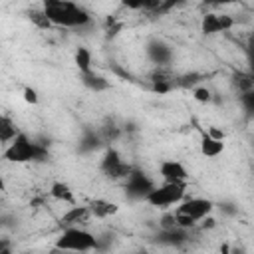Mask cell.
<instances>
[{
    "label": "cell",
    "instance_id": "cell-1",
    "mask_svg": "<svg viewBox=\"0 0 254 254\" xmlns=\"http://www.w3.org/2000/svg\"><path fill=\"white\" fill-rule=\"evenodd\" d=\"M42 8L52 26L83 28L91 22V16L71 0H42Z\"/></svg>",
    "mask_w": 254,
    "mask_h": 254
},
{
    "label": "cell",
    "instance_id": "cell-2",
    "mask_svg": "<svg viewBox=\"0 0 254 254\" xmlns=\"http://www.w3.org/2000/svg\"><path fill=\"white\" fill-rule=\"evenodd\" d=\"M10 163H44L50 159L48 143H38L30 139L26 133L18 131L16 137L8 143L2 155Z\"/></svg>",
    "mask_w": 254,
    "mask_h": 254
},
{
    "label": "cell",
    "instance_id": "cell-3",
    "mask_svg": "<svg viewBox=\"0 0 254 254\" xmlns=\"http://www.w3.org/2000/svg\"><path fill=\"white\" fill-rule=\"evenodd\" d=\"M56 250H73V252L99 250V240L81 226H65L56 240Z\"/></svg>",
    "mask_w": 254,
    "mask_h": 254
},
{
    "label": "cell",
    "instance_id": "cell-4",
    "mask_svg": "<svg viewBox=\"0 0 254 254\" xmlns=\"http://www.w3.org/2000/svg\"><path fill=\"white\" fill-rule=\"evenodd\" d=\"M187 192V183H163L161 187H153L149 194L143 198L155 208H169L185 198Z\"/></svg>",
    "mask_w": 254,
    "mask_h": 254
},
{
    "label": "cell",
    "instance_id": "cell-5",
    "mask_svg": "<svg viewBox=\"0 0 254 254\" xmlns=\"http://www.w3.org/2000/svg\"><path fill=\"white\" fill-rule=\"evenodd\" d=\"M153 187H155V183L137 167H133L131 173L125 177V194L131 200H143Z\"/></svg>",
    "mask_w": 254,
    "mask_h": 254
},
{
    "label": "cell",
    "instance_id": "cell-6",
    "mask_svg": "<svg viewBox=\"0 0 254 254\" xmlns=\"http://www.w3.org/2000/svg\"><path fill=\"white\" fill-rule=\"evenodd\" d=\"M149 87L151 91L163 95L175 89V73L171 65H155V69L149 73Z\"/></svg>",
    "mask_w": 254,
    "mask_h": 254
},
{
    "label": "cell",
    "instance_id": "cell-7",
    "mask_svg": "<svg viewBox=\"0 0 254 254\" xmlns=\"http://www.w3.org/2000/svg\"><path fill=\"white\" fill-rule=\"evenodd\" d=\"M212 208H214L212 200H208V198H200V196H194V198H187V200H183V202L177 206V210H175V212L187 214V216H190L192 220H196V224H198V220H200L202 216L210 214V212H212Z\"/></svg>",
    "mask_w": 254,
    "mask_h": 254
},
{
    "label": "cell",
    "instance_id": "cell-8",
    "mask_svg": "<svg viewBox=\"0 0 254 254\" xmlns=\"http://www.w3.org/2000/svg\"><path fill=\"white\" fill-rule=\"evenodd\" d=\"M234 26V20L228 16V14H214V12H208L202 16V22H200V32L206 34V36H212V34H218V32H226Z\"/></svg>",
    "mask_w": 254,
    "mask_h": 254
},
{
    "label": "cell",
    "instance_id": "cell-9",
    "mask_svg": "<svg viewBox=\"0 0 254 254\" xmlns=\"http://www.w3.org/2000/svg\"><path fill=\"white\" fill-rule=\"evenodd\" d=\"M147 58L155 65H171V62H173V48L169 44H165L163 40L153 38L147 44Z\"/></svg>",
    "mask_w": 254,
    "mask_h": 254
},
{
    "label": "cell",
    "instance_id": "cell-10",
    "mask_svg": "<svg viewBox=\"0 0 254 254\" xmlns=\"http://www.w3.org/2000/svg\"><path fill=\"white\" fill-rule=\"evenodd\" d=\"M89 218H91V212H89L87 204H77V202H75V204H71L69 210H65V212L62 214L60 226H62V228H65V226H81V224H85Z\"/></svg>",
    "mask_w": 254,
    "mask_h": 254
},
{
    "label": "cell",
    "instance_id": "cell-11",
    "mask_svg": "<svg viewBox=\"0 0 254 254\" xmlns=\"http://www.w3.org/2000/svg\"><path fill=\"white\" fill-rule=\"evenodd\" d=\"M159 175L167 183H187V179H189L185 165L179 161H163L159 165Z\"/></svg>",
    "mask_w": 254,
    "mask_h": 254
},
{
    "label": "cell",
    "instance_id": "cell-12",
    "mask_svg": "<svg viewBox=\"0 0 254 254\" xmlns=\"http://www.w3.org/2000/svg\"><path fill=\"white\" fill-rule=\"evenodd\" d=\"M189 238H190V230L179 228V226L161 228V232L157 234V242L167 244V246H183L185 242H189Z\"/></svg>",
    "mask_w": 254,
    "mask_h": 254
},
{
    "label": "cell",
    "instance_id": "cell-13",
    "mask_svg": "<svg viewBox=\"0 0 254 254\" xmlns=\"http://www.w3.org/2000/svg\"><path fill=\"white\" fill-rule=\"evenodd\" d=\"M87 208H89L91 216H95V218H109V216L117 214V210H119V206L115 202L105 200V198H93V200H89L87 202Z\"/></svg>",
    "mask_w": 254,
    "mask_h": 254
},
{
    "label": "cell",
    "instance_id": "cell-14",
    "mask_svg": "<svg viewBox=\"0 0 254 254\" xmlns=\"http://www.w3.org/2000/svg\"><path fill=\"white\" fill-rule=\"evenodd\" d=\"M222 151H224V141L214 139L206 131H202V135H200V153L204 157H218Z\"/></svg>",
    "mask_w": 254,
    "mask_h": 254
},
{
    "label": "cell",
    "instance_id": "cell-15",
    "mask_svg": "<svg viewBox=\"0 0 254 254\" xmlns=\"http://www.w3.org/2000/svg\"><path fill=\"white\" fill-rule=\"evenodd\" d=\"M50 196L60 200V202H67V204H75V196H73V190L67 183L64 181H54L52 187H50Z\"/></svg>",
    "mask_w": 254,
    "mask_h": 254
},
{
    "label": "cell",
    "instance_id": "cell-16",
    "mask_svg": "<svg viewBox=\"0 0 254 254\" xmlns=\"http://www.w3.org/2000/svg\"><path fill=\"white\" fill-rule=\"evenodd\" d=\"M79 79H81V83L87 87V89H91V91H105V89H109V79H105L103 75H99V73H95L93 69L91 71H85V73H79Z\"/></svg>",
    "mask_w": 254,
    "mask_h": 254
},
{
    "label": "cell",
    "instance_id": "cell-17",
    "mask_svg": "<svg viewBox=\"0 0 254 254\" xmlns=\"http://www.w3.org/2000/svg\"><path fill=\"white\" fill-rule=\"evenodd\" d=\"M101 145H103V141H101V137H99V131L85 129L83 135H81V139H79L77 151H79V153H93V151H97Z\"/></svg>",
    "mask_w": 254,
    "mask_h": 254
},
{
    "label": "cell",
    "instance_id": "cell-18",
    "mask_svg": "<svg viewBox=\"0 0 254 254\" xmlns=\"http://www.w3.org/2000/svg\"><path fill=\"white\" fill-rule=\"evenodd\" d=\"M204 79L202 73L198 71H187V73H175V89H192L200 85Z\"/></svg>",
    "mask_w": 254,
    "mask_h": 254
},
{
    "label": "cell",
    "instance_id": "cell-19",
    "mask_svg": "<svg viewBox=\"0 0 254 254\" xmlns=\"http://www.w3.org/2000/svg\"><path fill=\"white\" fill-rule=\"evenodd\" d=\"M230 81H232V87H234L238 93L254 89V75H252L250 71H242V69H238V71L232 73V79H230Z\"/></svg>",
    "mask_w": 254,
    "mask_h": 254
},
{
    "label": "cell",
    "instance_id": "cell-20",
    "mask_svg": "<svg viewBox=\"0 0 254 254\" xmlns=\"http://www.w3.org/2000/svg\"><path fill=\"white\" fill-rule=\"evenodd\" d=\"M26 16H28V20H30L38 30H50V28H52V22L48 20V16H46V12H44L42 6H40V8H30V10L26 12Z\"/></svg>",
    "mask_w": 254,
    "mask_h": 254
},
{
    "label": "cell",
    "instance_id": "cell-21",
    "mask_svg": "<svg viewBox=\"0 0 254 254\" xmlns=\"http://www.w3.org/2000/svg\"><path fill=\"white\" fill-rule=\"evenodd\" d=\"M18 133L16 123L8 115H0V143H10Z\"/></svg>",
    "mask_w": 254,
    "mask_h": 254
},
{
    "label": "cell",
    "instance_id": "cell-22",
    "mask_svg": "<svg viewBox=\"0 0 254 254\" xmlns=\"http://www.w3.org/2000/svg\"><path fill=\"white\" fill-rule=\"evenodd\" d=\"M119 161H123L121 159V155H119V151L115 149V147H107L105 149V153H103V157H101V163H99V169H101V173L105 175V173H109Z\"/></svg>",
    "mask_w": 254,
    "mask_h": 254
},
{
    "label": "cell",
    "instance_id": "cell-23",
    "mask_svg": "<svg viewBox=\"0 0 254 254\" xmlns=\"http://www.w3.org/2000/svg\"><path fill=\"white\" fill-rule=\"evenodd\" d=\"M99 137L103 143H115L121 137V127H117L113 121H105L99 127Z\"/></svg>",
    "mask_w": 254,
    "mask_h": 254
},
{
    "label": "cell",
    "instance_id": "cell-24",
    "mask_svg": "<svg viewBox=\"0 0 254 254\" xmlns=\"http://www.w3.org/2000/svg\"><path fill=\"white\" fill-rule=\"evenodd\" d=\"M73 62H75V67L79 69V73L91 71V52L87 48H77L75 56H73Z\"/></svg>",
    "mask_w": 254,
    "mask_h": 254
},
{
    "label": "cell",
    "instance_id": "cell-25",
    "mask_svg": "<svg viewBox=\"0 0 254 254\" xmlns=\"http://www.w3.org/2000/svg\"><path fill=\"white\" fill-rule=\"evenodd\" d=\"M131 169H133L131 163H127V161H119L109 173H105V177L111 179V181H125V177L131 173Z\"/></svg>",
    "mask_w": 254,
    "mask_h": 254
},
{
    "label": "cell",
    "instance_id": "cell-26",
    "mask_svg": "<svg viewBox=\"0 0 254 254\" xmlns=\"http://www.w3.org/2000/svg\"><path fill=\"white\" fill-rule=\"evenodd\" d=\"M192 97H194L198 103H210V101H212V93H210V89L204 87V85L192 87Z\"/></svg>",
    "mask_w": 254,
    "mask_h": 254
},
{
    "label": "cell",
    "instance_id": "cell-27",
    "mask_svg": "<svg viewBox=\"0 0 254 254\" xmlns=\"http://www.w3.org/2000/svg\"><path fill=\"white\" fill-rule=\"evenodd\" d=\"M240 103H242L244 111H246L248 115H252V111H254V89L242 91V93H240Z\"/></svg>",
    "mask_w": 254,
    "mask_h": 254
},
{
    "label": "cell",
    "instance_id": "cell-28",
    "mask_svg": "<svg viewBox=\"0 0 254 254\" xmlns=\"http://www.w3.org/2000/svg\"><path fill=\"white\" fill-rule=\"evenodd\" d=\"M181 4H185V0H161V6H159V10H157L155 14H157V16H163V14L171 12L173 8H177V6H181Z\"/></svg>",
    "mask_w": 254,
    "mask_h": 254
},
{
    "label": "cell",
    "instance_id": "cell-29",
    "mask_svg": "<svg viewBox=\"0 0 254 254\" xmlns=\"http://www.w3.org/2000/svg\"><path fill=\"white\" fill-rule=\"evenodd\" d=\"M24 101L26 103H30V105H36L38 101H40V97H38V91L34 89V87H24Z\"/></svg>",
    "mask_w": 254,
    "mask_h": 254
},
{
    "label": "cell",
    "instance_id": "cell-30",
    "mask_svg": "<svg viewBox=\"0 0 254 254\" xmlns=\"http://www.w3.org/2000/svg\"><path fill=\"white\" fill-rule=\"evenodd\" d=\"M105 24H107V36H115V34L123 28V24H121V22H115V18H111V16L107 18Z\"/></svg>",
    "mask_w": 254,
    "mask_h": 254
},
{
    "label": "cell",
    "instance_id": "cell-31",
    "mask_svg": "<svg viewBox=\"0 0 254 254\" xmlns=\"http://www.w3.org/2000/svg\"><path fill=\"white\" fill-rule=\"evenodd\" d=\"M159 224H161V228H173V226H177V222H175V212H165Z\"/></svg>",
    "mask_w": 254,
    "mask_h": 254
},
{
    "label": "cell",
    "instance_id": "cell-32",
    "mask_svg": "<svg viewBox=\"0 0 254 254\" xmlns=\"http://www.w3.org/2000/svg\"><path fill=\"white\" fill-rule=\"evenodd\" d=\"M145 2H147V0H121V4H123L125 8H129V10H143Z\"/></svg>",
    "mask_w": 254,
    "mask_h": 254
},
{
    "label": "cell",
    "instance_id": "cell-33",
    "mask_svg": "<svg viewBox=\"0 0 254 254\" xmlns=\"http://www.w3.org/2000/svg\"><path fill=\"white\" fill-rule=\"evenodd\" d=\"M198 222H200V228H202V230H210V228H214V226H216V220H214L210 214L202 216Z\"/></svg>",
    "mask_w": 254,
    "mask_h": 254
},
{
    "label": "cell",
    "instance_id": "cell-34",
    "mask_svg": "<svg viewBox=\"0 0 254 254\" xmlns=\"http://www.w3.org/2000/svg\"><path fill=\"white\" fill-rule=\"evenodd\" d=\"M12 250V242L8 238H0V254H8Z\"/></svg>",
    "mask_w": 254,
    "mask_h": 254
},
{
    "label": "cell",
    "instance_id": "cell-35",
    "mask_svg": "<svg viewBox=\"0 0 254 254\" xmlns=\"http://www.w3.org/2000/svg\"><path fill=\"white\" fill-rule=\"evenodd\" d=\"M206 133H208L210 137H214V139H222V141H224V131H220V129H214V127H210Z\"/></svg>",
    "mask_w": 254,
    "mask_h": 254
},
{
    "label": "cell",
    "instance_id": "cell-36",
    "mask_svg": "<svg viewBox=\"0 0 254 254\" xmlns=\"http://www.w3.org/2000/svg\"><path fill=\"white\" fill-rule=\"evenodd\" d=\"M220 208L228 214H236V208H232V204H220Z\"/></svg>",
    "mask_w": 254,
    "mask_h": 254
},
{
    "label": "cell",
    "instance_id": "cell-37",
    "mask_svg": "<svg viewBox=\"0 0 254 254\" xmlns=\"http://www.w3.org/2000/svg\"><path fill=\"white\" fill-rule=\"evenodd\" d=\"M202 2L208 6H220V0H202Z\"/></svg>",
    "mask_w": 254,
    "mask_h": 254
},
{
    "label": "cell",
    "instance_id": "cell-38",
    "mask_svg": "<svg viewBox=\"0 0 254 254\" xmlns=\"http://www.w3.org/2000/svg\"><path fill=\"white\" fill-rule=\"evenodd\" d=\"M2 190H6V183H4V179L0 177V192H2Z\"/></svg>",
    "mask_w": 254,
    "mask_h": 254
}]
</instances>
